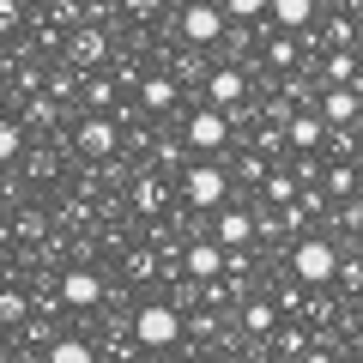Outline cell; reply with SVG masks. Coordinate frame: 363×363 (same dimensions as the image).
I'll use <instances>...</instances> for the list:
<instances>
[{
	"instance_id": "1",
	"label": "cell",
	"mask_w": 363,
	"mask_h": 363,
	"mask_svg": "<svg viewBox=\"0 0 363 363\" xmlns=\"http://www.w3.org/2000/svg\"><path fill=\"white\" fill-rule=\"evenodd\" d=\"M182 333H188V309H182V303L152 297V303H140V309H133V339H140L145 351H164V345H176Z\"/></svg>"
},
{
	"instance_id": "2",
	"label": "cell",
	"mask_w": 363,
	"mask_h": 363,
	"mask_svg": "<svg viewBox=\"0 0 363 363\" xmlns=\"http://www.w3.org/2000/svg\"><path fill=\"white\" fill-rule=\"evenodd\" d=\"M230 188H236V169H224V164H188L182 169V200L194 212H218L224 200H230Z\"/></svg>"
},
{
	"instance_id": "3",
	"label": "cell",
	"mask_w": 363,
	"mask_h": 363,
	"mask_svg": "<svg viewBox=\"0 0 363 363\" xmlns=\"http://www.w3.org/2000/svg\"><path fill=\"white\" fill-rule=\"evenodd\" d=\"M339 260H345V255H339L327 236H303V242L291 248V279H303L309 291H327L339 279Z\"/></svg>"
},
{
	"instance_id": "4",
	"label": "cell",
	"mask_w": 363,
	"mask_h": 363,
	"mask_svg": "<svg viewBox=\"0 0 363 363\" xmlns=\"http://www.w3.org/2000/svg\"><path fill=\"white\" fill-rule=\"evenodd\" d=\"M230 25H236V18L224 13V0H188L182 18H176V30H182L188 49H212V43H224V30H230Z\"/></svg>"
},
{
	"instance_id": "5",
	"label": "cell",
	"mask_w": 363,
	"mask_h": 363,
	"mask_svg": "<svg viewBox=\"0 0 363 363\" xmlns=\"http://www.w3.org/2000/svg\"><path fill=\"white\" fill-rule=\"evenodd\" d=\"M230 133H236V116H230V109H218V104H200L194 116L182 121V140L194 145V152H224Z\"/></svg>"
},
{
	"instance_id": "6",
	"label": "cell",
	"mask_w": 363,
	"mask_h": 363,
	"mask_svg": "<svg viewBox=\"0 0 363 363\" xmlns=\"http://www.w3.org/2000/svg\"><path fill=\"white\" fill-rule=\"evenodd\" d=\"M104 55H109V37H104V25H91V18H79V25L61 37V61L79 67V73L104 67Z\"/></svg>"
},
{
	"instance_id": "7",
	"label": "cell",
	"mask_w": 363,
	"mask_h": 363,
	"mask_svg": "<svg viewBox=\"0 0 363 363\" xmlns=\"http://www.w3.org/2000/svg\"><path fill=\"white\" fill-rule=\"evenodd\" d=\"M55 297H61L73 315H91L97 303H104V272H97V267H61V285H55Z\"/></svg>"
},
{
	"instance_id": "8",
	"label": "cell",
	"mask_w": 363,
	"mask_h": 363,
	"mask_svg": "<svg viewBox=\"0 0 363 363\" xmlns=\"http://www.w3.org/2000/svg\"><path fill=\"white\" fill-rule=\"evenodd\" d=\"M116 145H121V128H116V116L91 109V116H79V121H73V152H79V157H109Z\"/></svg>"
},
{
	"instance_id": "9",
	"label": "cell",
	"mask_w": 363,
	"mask_h": 363,
	"mask_svg": "<svg viewBox=\"0 0 363 363\" xmlns=\"http://www.w3.org/2000/svg\"><path fill=\"white\" fill-rule=\"evenodd\" d=\"M176 260H182V279H194V285H206V279L230 272V248H224L218 236H200V242H188Z\"/></svg>"
},
{
	"instance_id": "10",
	"label": "cell",
	"mask_w": 363,
	"mask_h": 363,
	"mask_svg": "<svg viewBox=\"0 0 363 363\" xmlns=\"http://www.w3.org/2000/svg\"><path fill=\"white\" fill-rule=\"evenodd\" d=\"M285 140H291V152H303V157H315L327 140H333V121L321 116V109H297V116L285 121Z\"/></svg>"
},
{
	"instance_id": "11",
	"label": "cell",
	"mask_w": 363,
	"mask_h": 363,
	"mask_svg": "<svg viewBox=\"0 0 363 363\" xmlns=\"http://www.w3.org/2000/svg\"><path fill=\"white\" fill-rule=\"evenodd\" d=\"M206 104L230 109V116L248 104V73H242L236 61H224V67H212V73H206Z\"/></svg>"
},
{
	"instance_id": "12",
	"label": "cell",
	"mask_w": 363,
	"mask_h": 363,
	"mask_svg": "<svg viewBox=\"0 0 363 363\" xmlns=\"http://www.w3.org/2000/svg\"><path fill=\"white\" fill-rule=\"evenodd\" d=\"M212 236H218L224 248H255V236H260V212H242V206H218V218H212Z\"/></svg>"
},
{
	"instance_id": "13",
	"label": "cell",
	"mask_w": 363,
	"mask_h": 363,
	"mask_svg": "<svg viewBox=\"0 0 363 363\" xmlns=\"http://www.w3.org/2000/svg\"><path fill=\"white\" fill-rule=\"evenodd\" d=\"M315 109H321L333 128H357L363 121V85H327L321 97H315Z\"/></svg>"
},
{
	"instance_id": "14",
	"label": "cell",
	"mask_w": 363,
	"mask_h": 363,
	"mask_svg": "<svg viewBox=\"0 0 363 363\" xmlns=\"http://www.w3.org/2000/svg\"><path fill=\"white\" fill-rule=\"evenodd\" d=\"M260 194H267V206H272V212L297 206V200H303V169H285V164H272V169H267V182H260Z\"/></svg>"
},
{
	"instance_id": "15",
	"label": "cell",
	"mask_w": 363,
	"mask_h": 363,
	"mask_svg": "<svg viewBox=\"0 0 363 363\" xmlns=\"http://www.w3.org/2000/svg\"><path fill=\"white\" fill-rule=\"evenodd\" d=\"M176 97H182V79H169V73H145V79H140L145 116H169V109H176Z\"/></svg>"
},
{
	"instance_id": "16",
	"label": "cell",
	"mask_w": 363,
	"mask_h": 363,
	"mask_svg": "<svg viewBox=\"0 0 363 363\" xmlns=\"http://www.w3.org/2000/svg\"><path fill=\"white\" fill-rule=\"evenodd\" d=\"M260 55H267V67L279 79H291V73H297V61H303V55H297V30H279V25H272V37H267V49H260Z\"/></svg>"
},
{
	"instance_id": "17",
	"label": "cell",
	"mask_w": 363,
	"mask_h": 363,
	"mask_svg": "<svg viewBox=\"0 0 363 363\" xmlns=\"http://www.w3.org/2000/svg\"><path fill=\"white\" fill-rule=\"evenodd\" d=\"M321 73H327V85H357L363 79V55L357 49H321Z\"/></svg>"
},
{
	"instance_id": "18",
	"label": "cell",
	"mask_w": 363,
	"mask_h": 363,
	"mask_svg": "<svg viewBox=\"0 0 363 363\" xmlns=\"http://www.w3.org/2000/svg\"><path fill=\"white\" fill-rule=\"evenodd\" d=\"M321 188H327V200H351V194H363V164H327Z\"/></svg>"
},
{
	"instance_id": "19",
	"label": "cell",
	"mask_w": 363,
	"mask_h": 363,
	"mask_svg": "<svg viewBox=\"0 0 363 363\" xmlns=\"http://www.w3.org/2000/svg\"><path fill=\"white\" fill-rule=\"evenodd\" d=\"M279 309H285L279 297H248V303H242V327H248L255 339H267L272 327H279Z\"/></svg>"
},
{
	"instance_id": "20",
	"label": "cell",
	"mask_w": 363,
	"mask_h": 363,
	"mask_svg": "<svg viewBox=\"0 0 363 363\" xmlns=\"http://www.w3.org/2000/svg\"><path fill=\"white\" fill-rule=\"evenodd\" d=\"M267 18H272L279 30H309V25H315V0H272Z\"/></svg>"
},
{
	"instance_id": "21",
	"label": "cell",
	"mask_w": 363,
	"mask_h": 363,
	"mask_svg": "<svg viewBox=\"0 0 363 363\" xmlns=\"http://www.w3.org/2000/svg\"><path fill=\"white\" fill-rule=\"evenodd\" d=\"M30 321H37V315H30V297L18 285H6V291H0V327L18 333V327H30Z\"/></svg>"
},
{
	"instance_id": "22",
	"label": "cell",
	"mask_w": 363,
	"mask_h": 363,
	"mask_svg": "<svg viewBox=\"0 0 363 363\" xmlns=\"http://www.w3.org/2000/svg\"><path fill=\"white\" fill-rule=\"evenodd\" d=\"M91 357H97V345H91V339H79V333L49 339V363H91Z\"/></svg>"
},
{
	"instance_id": "23",
	"label": "cell",
	"mask_w": 363,
	"mask_h": 363,
	"mask_svg": "<svg viewBox=\"0 0 363 363\" xmlns=\"http://www.w3.org/2000/svg\"><path fill=\"white\" fill-rule=\"evenodd\" d=\"M55 104H61L55 91H30L25 104H18V116H25L30 128H55V116H61V109H55Z\"/></svg>"
},
{
	"instance_id": "24",
	"label": "cell",
	"mask_w": 363,
	"mask_h": 363,
	"mask_svg": "<svg viewBox=\"0 0 363 363\" xmlns=\"http://www.w3.org/2000/svg\"><path fill=\"white\" fill-rule=\"evenodd\" d=\"M116 91H128V85H121V73L104 79L97 67H91V79H85V104H91V109H109V104H116Z\"/></svg>"
},
{
	"instance_id": "25",
	"label": "cell",
	"mask_w": 363,
	"mask_h": 363,
	"mask_svg": "<svg viewBox=\"0 0 363 363\" xmlns=\"http://www.w3.org/2000/svg\"><path fill=\"white\" fill-rule=\"evenodd\" d=\"M333 285L345 291V297H357V303H363V248H357V255H345V260H339V279H333Z\"/></svg>"
},
{
	"instance_id": "26",
	"label": "cell",
	"mask_w": 363,
	"mask_h": 363,
	"mask_svg": "<svg viewBox=\"0 0 363 363\" xmlns=\"http://www.w3.org/2000/svg\"><path fill=\"white\" fill-rule=\"evenodd\" d=\"M18 152H25V116H6L0 121V157L18 164Z\"/></svg>"
},
{
	"instance_id": "27",
	"label": "cell",
	"mask_w": 363,
	"mask_h": 363,
	"mask_svg": "<svg viewBox=\"0 0 363 363\" xmlns=\"http://www.w3.org/2000/svg\"><path fill=\"white\" fill-rule=\"evenodd\" d=\"M272 0H224V13L236 18V25H255V18H267Z\"/></svg>"
},
{
	"instance_id": "28",
	"label": "cell",
	"mask_w": 363,
	"mask_h": 363,
	"mask_svg": "<svg viewBox=\"0 0 363 363\" xmlns=\"http://www.w3.org/2000/svg\"><path fill=\"white\" fill-rule=\"evenodd\" d=\"M30 91H43V73H37V61H13V97H30Z\"/></svg>"
},
{
	"instance_id": "29",
	"label": "cell",
	"mask_w": 363,
	"mask_h": 363,
	"mask_svg": "<svg viewBox=\"0 0 363 363\" xmlns=\"http://www.w3.org/2000/svg\"><path fill=\"white\" fill-rule=\"evenodd\" d=\"M133 206H140V212H157V206H164V182H157V176H145L140 188H133Z\"/></svg>"
},
{
	"instance_id": "30",
	"label": "cell",
	"mask_w": 363,
	"mask_h": 363,
	"mask_svg": "<svg viewBox=\"0 0 363 363\" xmlns=\"http://www.w3.org/2000/svg\"><path fill=\"white\" fill-rule=\"evenodd\" d=\"M267 157H260V152H242V164H236V182H267Z\"/></svg>"
},
{
	"instance_id": "31",
	"label": "cell",
	"mask_w": 363,
	"mask_h": 363,
	"mask_svg": "<svg viewBox=\"0 0 363 363\" xmlns=\"http://www.w3.org/2000/svg\"><path fill=\"white\" fill-rule=\"evenodd\" d=\"M73 73H79V67H67V73H55V79H49V91L61 97V104H73V97H79V79H73Z\"/></svg>"
},
{
	"instance_id": "32",
	"label": "cell",
	"mask_w": 363,
	"mask_h": 363,
	"mask_svg": "<svg viewBox=\"0 0 363 363\" xmlns=\"http://www.w3.org/2000/svg\"><path fill=\"white\" fill-rule=\"evenodd\" d=\"M18 25H25V0H0V30L13 37Z\"/></svg>"
},
{
	"instance_id": "33",
	"label": "cell",
	"mask_w": 363,
	"mask_h": 363,
	"mask_svg": "<svg viewBox=\"0 0 363 363\" xmlns=\"http://www.w3.org/2000/svg\"><path fill=\"white\" fill-rule=\"evenodd\" d=\"M128 279H133V285L152 279V255H145V248H133V255H128Z\"/></svg>"
},
{
	"instance_id": "34",
	"label": "cell",
	"mask_w": 363,
	"mask_h": 363,
	"mask_svg": "<svg viewBox=\"0 0 363 363\" xmlns=\"http://www.w3.org/2000/svg\"><path fill=\"white\" fill-rule=\"evenodd\" d=\"M13 236H43V212H37V206L18 212V218H13Z\"/></svg>"
},
{
	"instance_id": "35",
	"label": "cell",
	"mask_w": 363,
	"mask_h": 363,
	"mask_svg": "<svg viewBox=\"0 0 363 363\" xmlns=\"http://www.w3.org/2000/svg\"><path fill=\"white\" fill-rule=\"evenodd\" d=\"M309 339H303V327H285V333H272V351H303Z\"/></svg>"
},
{
	"instance_id": "36",
	"label": "cell",
	"mask_w": 363,
	"mask_h": 363,
	"mask_svg": "<svg viewBox=\"0 0 363 363\" xmlns=\"http://www.w3.org/2000/svg\"><path fill=\"white\" fill-rule=\"evenodd\" d=\"M121 13H128V18H152L157 0H121Z\"/></svg>"
},
{
	"instance_id": "37",
	"label": "cell",
	"mask_w": 363,
	"mask_h": 363,
	"mask_svg": "<svg viewBox=\"0 0 363 363\" xmlns=\"http://www.w3.org/2000/svg\"><path fill=\"white\" fill-rule=\"evenodd\" d=\"M30 6H43V0H30Z\"/></svg>"
},
{
	"instance_id": "38",
	"label": "cell",
	"mask_w": 363,
	"mask_h": 363,
	"mask_svg": "<svg viewBox=\"0 0 363 363\" xmlns=\"http://www.w3.org/2000/svg\"><path fill=\"white\" fill-rule=\"evenodd\" d=\"M357 85H363V79H357Z\"/></svg>"
}]
</instances>
